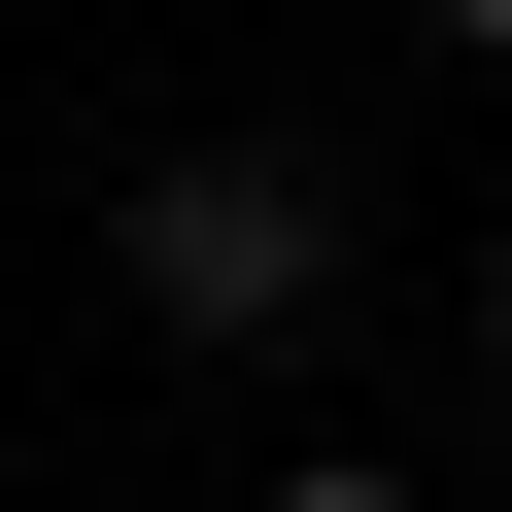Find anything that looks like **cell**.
Returning <instances> with one entry per match:
<instances>
[{
  "label": "cell",
  "instance_id": "6da1fadb",
  "mask_svg": "<svg viewBox=\"0 0 512 512\" xmlns=\"http://www.w3.org/2000/svg\"><path fill=\"white\" fill-rule=\"evenodd\" d=\"M103 274H137V342H308V308H342V171H308V137H171V171L103 205Z\"/></svg>",
  "mask_w": 512,
  "mask_h": 512
},
{
  "label": "cell",
  "instance_id": "7a4b0ae2",
  "mask_svg": "<svg viewBox=\"0 0 512 512\" xmlns=\"http://www.w3.org/2000/svg\"><path fill=\"white\" fill-rule=\"evenodd\" d=\"M274 512H410V478H376V444H308V478H274Z\"/></svg>",
  "mask_w": 512,
  "mask_h": 512
},
{
  "label": "cell",
  "instance_id": "3957f363",
  "mask_svg": "<svg viewBox=\"0 0 512 512\" xmlns=\"http://www.w3.org/2000/svg\"><path fill=\"white\" fill-rule=\"evenodd\" d=\"M410 35H444V69H512V0H410Z\"/></svg>",
  "mask_w": 512,
  "mask_h": 512
},
{
  "label": "cell",
  "instance_id": "277c9868",
  "mask_svg": "<svg viewBox=\"0 0 512 512\" xmlns=\"http://www.w3.org/2000/svg\"><path fill=\"white\" fill-rule=\"evenodd\" d=\"M478 410H512V274H478Z\"/></svg>",
  "mask_w": 512,
  "mask_h": 512
}]
</instances>
